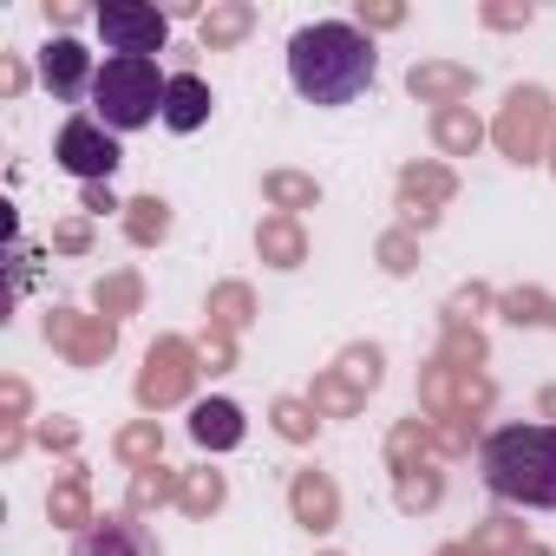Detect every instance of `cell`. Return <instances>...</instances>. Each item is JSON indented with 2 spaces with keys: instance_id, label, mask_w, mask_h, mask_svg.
<instances>
[{
  "instance_id": "ffe728a7",
  "label": "cell",
  "mask_w": 556,
  "mask_h": 556,
  "mask_svg": "<svg viewBox=\"0 0 556 556\" xmlns=\"http://www.w3.org/2000/svg\"><path fill=\"white\" fill-rule=\"evenodd\" d=\"M47 510H53L60 523H92V517H86V491H79V478H66V484L53 491V504H47Z\"/></svg>"
},
{
  "instance_id": "7c38bea8",
  "label": "cell",
  "mask_w": 556,
  "mask_h": 556,
  "mask_svg": "<svg viewBox=\"0 0 556 556\" xmlns=\"http://www.w3.org/2000/svg\"><path fill=\"white\" fill-rule=\"evenodd\" d=\"M210 86L197 79V73H170V86H164V125L170 131H197L203 118H210Z\"/></svg>"
},
{
  "instance_id": "d6a6232c",
  "label": "cell",
  "mask_w": 556,
  "mask_h": 556,
  "mask_svg": "<svg viewBox=\"0 0 556 556\" xmlns=\"http://www.w3.org/2000/svg\"><path fill=\"white\" fill-rule=\"evenodd\" d=\"M543 406H549V413H556V393H549V400H543Z\"/></svg>"
},
{
  "instance_id": "83f0119b",
  "label": "cell",
  "mask_w": 556,
  "mask_h": 556,
  "mask_svg": "<svg viewBox=\"0 0 556 556\" xmlns=\"http://www.w3.org/2000/svg\"><path fill=\"white\" fill-rule=\"evenodd\" d=\"M242 308H249L242 289H223V295H216V315H223V321H242Z\"/></svg>"
},
{
  "instance_id": "f546056e",
  "label": "cell",
  "mask_w": 556,
  "mask_h": 556,
  "mask_svg": "<svg viewBox=\"0 0 556 556\" xmlns=\"http://www.w3.org/2000/svg\"><path fill=\"white\" fill-rule=\"evenodd\" d=\"M275 419H282V432H289V439H308V419H302V406H282Z\"/></svg>"
},
{
  "instance_id": "9c48e42d",
  "label": "cell",
  "mask_w": 556,
  "mask_h": 556,
  "mask_svg": "<svg viewBox=\"0 0 556 556\" xmlns=\"http://www.w3.org/2000/svg\"><path fill=\"white\" fill-rule=\"evenodd\" d=\"M184 387H190V348H184V341H157L151 361H144L138 400H144V406H164V400H177Z\"/></svg>"
},
{
  "instance_id": "4dcf8cb0",
  "label": "cell",
  "mask_w": 556,
  "mask_h": 556,
  "mask_svg": "<svg viewBox=\"0 0 556 556\" xmlns=\"http://www.w3.org/2000/svg\"><path fill=\"white\" fill-rule=\"evenodd\" d=\"M86 210H118L112 203V184H86Z\"/></svg>"
},
{
  "instance_id": "3957f363",
  "label": "cell",
  "mask_w": 556,
  "mask_h": 556,
  "mask_svg": "<svg viewBox=\"0 0 556 556\" xmlns=\"http://www.w3.org/2000/svg\"><path fill=\"white\" fill-rule=\"evenodd\" d=\"M164 73H157V60H125V53H112L105 66H99V79H92V118L105 125V131H138V125H151V118H164Z\"/></svg>"
},
{
  "instance_id": "8992f818",
  "label": "cell",
  "mask_w": 556,
  "mask_h": 556,
  "mask_svg": "<svg viewBox=\"0 0 556 556\" xmlns=\"http://www.w3.org/2000/svg\"><path fill=\"white\" fill-rule=\"evenodd\" d=\"M543 138H549V99L536 86H517L504 99V112H497V144H504V157L530 164L543 151Z\"/></svg>"
},
{
  "instance_id": "52a82bcc",
  "label": "cell",
  "mask_w": 556,
  "mask_h": 556,
  "mask_svg": "<svg viewBox=\"0 0 556 556\" xmlns=\"http://www.w3.org/2000/svg\"><path fill=\"white\" fill-rule=\"evenodd\" d=\"M40 79H47V92L53 99H86L92 92V79H99V66H92V53L79 47V40H47V53H40Z\"/></svg>"
},
{
  "instance_id": "836d02e7",
  "label": "cell",
  "mask_w": 556,
  "mask_h": 556,
  "mask_svg": "<svg viewBox=\"0 0 556 556\" xmlns=\"http://www.w3.org/2000/svg\"><path fill=\"white\" fill-rule=\"evenodd\" d=\"M549 164H556V157H549Z\"/></svg>"
},
{
  "instance_id": "9a60e30c",
  "label": "cell",
  "mask_w": 556,
  "mask_h": 556,
  "mask_svg": "<svg viewBox=\"0 0 556 556\" xmlns=\"http://www.w3.org/2000/svg\"><path fill=\"white\" fill-rule=\"evenodd\" d=\"M400 190H406V210H413L419 223H432V216H439L432 203L452 197V170H439V164H413V170L400 177Z\"/></svg>"
},
{
  "instance_id": "603a6c76",
  "label": "cell",
  "mask_w": 556,
  "mask_h": 556,
  "mask_svg": "<svg viewBox=\"0 0 556 556\" xmlns=\"http://www.w3.org/2000/svg\"><path fill=\"white\" fill-rule=\"evenodd\" d=\"M99 302H105V315H125L138 302V282H131V275H112V282L99 289Z\"/></svg>"
},
{
  "instance_id": "484cf974",
  "label": "cell",
  "mask_w": 556,
  "mask_h": 556,
  "mask_svg": "<svg viewBox=\"0 0 556 556\" xmlns=\"http://www.w3.org/2000/svg\"><path fill=\"white\" fill-rule=\"evenodd\" d=\"M164 491H170V478H151V471H144V478H138V484H131V504H138V510H144V504H157V497H164Z\"/></svg>"
},
{
  "instance_id": "d6986e66",
  "label": "cell",
  "mask_w": 556,
  "mask_h": 556,
  "mask_svg": "<svg viewBox=\"0 0 556 556\" xmlns=\"http://www.w3.org/2000/svg\"><path fill=\"white\" fill-rule=\"evenodd\" d=\"M125 229H131V242H157V236L170 229V210H164L157 197H138L131 216H125Z\"/></svg>"
},
{
  "instance_id": "cb8c5ba5",
  "label": "cell",
  "mask_w": 556,
  "mask_h": 556,
  "mask_svg": "<svg viewBox=\"0 0 556 556\" xmlns=\"http://www.w3.org/2000/svg\"><path fill=\"white\" fill-rule=\"evenodd\" d=\"M118 452H125V458H157V426H131V432H118Z\"/></svg>"
},
{
  "instance_id": "f1b7e54d",
  "label": "cell",
  "mask_w": 556,
  "mask_h": 556,
  "mask_svg": "<svg viewBox=\"0 0 556 556\" xmlns=\"http://www.w3.org/2000/svg\"><path fill=\"white\" fill-rule=\"evenodd\" d=\"M380 255H387V268H393V275H400V268H413V262H406V255H413V249H406V236H387V249H380Z\"/></svg>"
},
{
  "instance_id": "44dd1931",
  "label": "cell",
  "mask_w": 556,
  "mask_h": 556,
  "mask_svg": "<svg viewBox=\"0 0 556 556\" xmlns=\"http://www.w3.org/2000/svg\"><path fill=\"white\" fill-rule=\"evenodd\" d=\"M268 197L302 210V203H315V184H308V177H295V170H275V177H268Z\"/></svg>"
},
{
  "instance_id": "4316f807",
  "label": "cell",
  "mask_w": 556,
  "mask_h": 556,
  "mask_svg": "<svg viewBox=\"0 0 556 556\" xmlns=\"http://www.w3.org/2000/svg\"><path fill=\"white\" fill-rule=\"evenodd\" d=\"M484 27H530V8H484Z\"/></svg>"
},
{
  "instance_id": "5b68a950",
  "label": "cell",
  "mask_w": 556,
  "mask_h": 556,
  "mask_svg": "<svg viewBox=\"0 0 556 556\" xmlns=\"http://www.w3.org/2000/svg\"><path fill=\"white\" fill-rule=\"evenodd\" d=\"M60 164H66L79 184H112V170L125 164L118 131H105L99 118H66V131H60Z\"/></svg>"
},
{
  "instance_id": "ac0fdd59",
  "label": "cell",
  "mask_w": 556,
  "mask_h": 556,
  "mask_svg": "<svg viewBox=\"0 0 556 556\" xmlns=\"http://www.w3.org/2000/svg\"><path fill=\"white\" fill-rule=\"evenodd\" d=\"M295 510H302V523L328 530V523H334V491H328L321 478H302V484H295Z\"/></svg>"
},
{
  "instance_id": "1f68e13d",
  "label": "cell",
  "mask_w": 556,
  "mask_h": 556,
  "mask_svg": "<svg viewBox=\"0 0 556 556\" xmlns=\"http://www.w3.org/2000/svg\"><path fill=\"white\" fill-rule=\"evenodd\" d=\"M60 249H86V223H66L60 229Z\"/></svg>"
},
{
  "instance_id": "7a4b0ae2",
  "label": "cell",
  "mask_w": 556,
  "mask_h": 556,
  "mask_svg": "<svg viewBox=\"0 0 556 556\" xmlns=\"http://www.w3.org/2000/svg\"><path fill=\"white\" fill-rule=\"evenodd\" d=\"M491 497L523 510H556V426H497L478 445Z\"/></svg>"
},
{
  "instance_id": "6da1fadb",
  "label": "cell",
  "mask_w": 556,
  "mask_h": 556,
  "mask_svg": "<svg viewBox=\"0 0 556 556\" xmlns=\"http://www.w3.org/2000/svg\"><path fill=\"white\" fill-rule=\"evenodd\" d=\"M380 73L374 40L354 21H315L289 40V79L308 105H354Z\"/></svg>"
},
{
  "instance_id": "d4e9b609",
  "label": "cell",
  "mask_w": 556,
  "mask_h": 556,
  "mask_svg": "<svg viewBox=\"0 0 556 556\" xmlns=\"http://www.w3.org/2000/svg\"><path fill=\"white\" fill-rule=\"evenodd\" d=\"M400 21H406V8H393V0H374V8L361 0V21H354V27L367 34V27H400Z\"/></svg>"
},
{
  "instance_id": "7402d4cb",
  "label": "cell",
  "mask_w": 556,
  "mask_h": 556,
  "mask_svg": "<svg viewBox=\"0 0 556 556\" xmlns=\"http://www.w3.org/2000/svg\"><path fill=\"white\" fill-rule=\"evenodd\" d=\"M184 504H190V510H216V504H223V478H216V471H197V478L184 484Z\"/></svg>"
},
{
  "instance_id": "277c9868",
  "label": "cell",
  "mask_w": 556,
  "mask_h": 556,
  "mask_svg": "<svg viewBox=\"0 0 556 556\" xmlns=\"http://www.w3.org/2000/svg\"><path fill=\"white\" fill-rule=\"evenodd\" d=\"M92 21H99L105 47L125 53V60H151V53H164V40H170V14H164V8H144V0H105Z\"/></svg>"
},
{
  "instance_id": "30bf717a",
  "label": "cell",
  "mask_w": 556,
  "mask_h": 556,
  "mask_svg": "<svg viewBox=\"0 0 556 556\" xmlns=\"http://www.w3.org/2000/svg\"><path fill=\"white\" fill-rule=\"evenodd\" d=\"M406 92L445 112V105H458V99L471 92V66H452V60H419V66L406 73Z\"/></svg>"
},
{
  "instance_id": "ba28073f",
  "label": "cell",
  "mask_w": 556,
  "mask_h": 556,
  "mask_svg": "<svg viewBox=\"0 0 556 556\" xmlns=\"http://www.w3.org/2000/svg\"><path fill=\"white\" fill-rule=\"evenodd\" d=\"M73 556H157V536L138 517H92Z\"/></svg>"
},
{
  "instance_id": "e0dca14e",
  "label": "cell",
  "mask_w": 556,
  "mask_h": 556,
  "mask_svg": "<svg viewBox=\"0 0 556 556\" xmlns=\"http://www.w3.org/2000/svg\"><path fill=\"white\" fill-rule=\"evenodd\" d=\"M262 255L275 268H295L302 262V229L295 223H262Z\"/></svg>"
},
{
  "instance_id": "4fadbf2b",
  "label": "cell",
  "mask_w": 556,
  "mask_h": 556,
  "mask_svg": "<svg viewBox=\"0 0 556 556\" xmlns=\"http://www.w3.org/2000/svg\"><path fill=\"white\" fill-rule=\"evenodd\" d=\"M249 27H255V8H249V0H210V14L197 21V40H203V53H223V47H236Z\"/></svg>"
},
{
  "instance_id": "8fae6325",
  "label": "cell",
  "mask_w": 556,
  "mask_h": 556,
  "mask_svg": "<svg viewBox=\"0 0 556 556\" xmlns=\"http://www.w3.org/2000/svg\"><path fill=\"white\" fill-rule=\"evenodd\" d=\"M47 341H60L79 367L86 361H99V354H112V321H79V315H47Z\"/></svg>"
},
{
  "instance_id": "5bb4252c",
  "label": "cell",
  "mask_w": 556,
  "mask_h": 556,
  "mask_svg": "<svg viewBox=\"0 0 556 556\" xmlns=\"http://www.w3.org/2000/svg\"><path fill=\"white\" fill-rule=\"evenodd\" d=\"M190 439H197L203 452H229V445H242V413H236L229 400H203V406L190 413Z\"/></svg>"
},
{
  "instance_id": "2e32d148",
  "label": "cell",
  "mask_w": 556,
  "mask_h": 556,
  "mask_svg": "<svg viewBox=\"0 0 556 556\" xmlns=\"http://www.w3.org/2000/svg\"><path fill=\"white\" fill-rule=\"evenodd\" d=\"M432 138H439L445 151H471V144L484 138V125L471 118V105H445V112L432 118Z\"/></svg>"
}]
</instances>
